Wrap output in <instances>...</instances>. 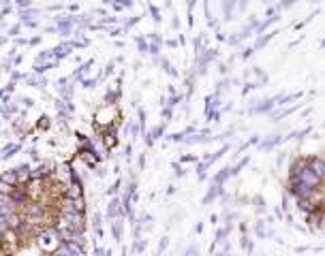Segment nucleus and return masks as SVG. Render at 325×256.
Wrapping results in <instances>:
<instances>
[{
	"label": "nucleus",
	"mask_w": 325,
	"mask_h": 256,
	"mask_svg": "<svg viewBox=\"0 0 325 256\" xmlns=\"http://www.w3.org/2000/svg\"><path fill=\"white\" fill-rule=\"evenodd\" d=\"M50 256H86V252H83L81 246H77V243H71V241H62L60 246L50 254Z\"/></svg>",
	"instance_id": "obj_2"
},
{
	"label": "nucleus",
	"mask_w": 325,
	"mask_h": 256,
	"mask_svg": "<svg viewBox=\"0 0 325 256\" xmlns=\"http://www.w3.org/2000/svg\"><path fill=\"white\" fill-rule=\"evenodd\" d=\"M323 160L319 156L315 158H299L291 167V179L289 186L302 210L315 222L321 220V205H323Z\"/></svg>",
	"instance_id": "obj_1"
}]
</instances>
